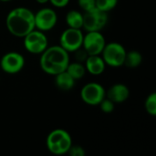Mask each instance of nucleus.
I'll list each match as a JSON object with an SVG mask.
<instances>
[{
    "label": "nucleus",
    "mask_w": 156,
    "mask_h": 156,
    "mask_svg": "<svg viewBox=\"0 0 156 156\" xmlns=\"http://www.w3.org/2000/svg\"><path fill=\"white\" fill-rule=\"evenodd\" d=\"M46 145L52 154L64 155L68 154L72 145V138L66 130L55 129L48 134Z\"/></svg>",
    "instance_id": "7ed1b4c3"
},
{
    "label": "nucleus",
    "mask_w": 156,
    "mask_h": 156,
    "mask_svg": "<svg viewBox=\"0 0 156 156\" xmlns=\"http://www.w3.org/2000/svg\"><path fill=\"white\" fill-rule=\"evenodd\" d=\"M65 20L68 27L81 29L83 25V14L77 10H70L67 13Z\"/></svg>",
    "instance_id": "2eb2a0df"
},
{
    "label": "nucleus",
    "mask_w": 156,
    "mask_h": 156,
    "mask_svg": "<svg viewBox=\"0 0 156 156\" xmlns=\"http://www.w3.org/2000/svg\"><path fill=\"white\" fill-rule=\"evenodd\" d=\"M143 62V56L137 50H132L126 53L124 64L129 69H135L139 67Z\"/></svg>",
    "instance_id": "f3484780"
},
{
    "label": "nucleus",
    "mask_w": 156,
    "mask_h": 156,
    "mask_svg": "<svg viewBox=\"0 0 156 156\" xmlns=\"http://www.w3.org/2000/svg\"><path fill=\"white\" fill-rule=\"evenodd\" d=\"M25 58L16 51L5 53L0 60V68L7 74H16L20 72L25 66Z\"/></svg>",
    "instance_id": "9b49d317"
},
{
    "label": "nucleus",
    "mask_w": 156,
    "mask_h": 156,
    "mask_svg": "<svg viewBox=\"0 0 156 156\" xmlns=\"http://www.w3.org/2000/svg\"><path fill=\"white\" fill-rule=\"evenodd\" d=\"M73 53H75V58H76V59H77V61H79V62H84L85 60H86V58H88V54H87V52L83 49V48L81 47L80 48H79V49H77L75 52H73Z\"/></svg>",
    "instance_id": "5701e85b"
},
{
    "label": "nucleus",
    "mask_w": 156,
    "mask_h": 156,
    "mask_svg": "<svg viewBox=\"0 0 156 156\" xmlns=\"http://www.w3.org/2000/svg\"><path fill=\"white\" fill-rule=\"evenodd\" d=\"M69 62V52H67L59 45L48 47L40 54V68L48 75L55 76L66 70Z\"/></svg>",
    "instance_id": "f03ea898"
},
{
    "label": "nucleus",
    "mask_w": 156,
    "mask_h": 156,
    "mask_svg": "<svg viewBox=\"0 0 156 156\" xmlns=\"http://www.w3.org/2000/svg\"><path fill=\"white\" fill-rule=\"evenodd\" d=\"M126 53L127 51L122 44L111 42L108 44L106 43L101 56L106 65L112 68H118L124 64Z\"/></svg>",
    "instance_id": "20e7f679"
},
{
    "label": "nucleus",
    "mask_w": 156,
    "mask_h": 156,
    "mask_svg": "<svg viewBox=\"0 0 156 156\" xmlns=\"http://www.w3.org/2000/svg\"><path fill=\"white\" fill-rule=\"evenodd\" d=\"M68 154L70 156H85L86 153L83 147L80 145H71L70 149L68 152Z\"/></svg>",
    "instance_id": "4be33fe9"
},
{
    "label": "nucleus",
    "mask_w": 156,
    "mask_h": 156,
    "mask_svg": "<svg viewBox=\"0 0 156 156\" xmlns=\"http://www.w3.org/2000/svg\"><path fill=\"white\" fill-rule=\"evenodd\" d=\"M80 95L84 103L90 106H97L106 97V90L98 82H89L82 87Z\"/></svg>",
    "instance_id": "423d86ee"
},
{
    "label": "nucleus",
    "mask_w": 156,
    "mask_h": 156,
    "mask_svg": "<svg viewBox=\"0 0 156 156\" xmlns=\"http://www.w3.org/2000/svg\"><path fill=\"white\" fill-rule=\"evenodd\" d=\"M144 108L146 112L151 116L156 115V93L153 92L145 100L144 102Z\"/></svg>",
    "instance_id": "a211bd4d"
},
{
    "label": "nucleus",
    "mask_w": 156,
    "mask_h": 156,
    "mask_svg": "<svg viewBox=\"0 0 156 156\" xmlns=\"http://www.w3.org/2000/svg\"><path fill=\"white\" fill-rule=\"evenodd\" d=\"M5 26L11 35L24 37L35 29V13L25 6L15 7L6 16Z\"/></svg>",
    "instance_id": "f257e3e1"
},
{
    "label": "nucleus",
    "mask_w": 156,
    "mask_h": 156,
    "mask_svg": "<svg viewBox=\"0 0 156 156\" xmlns=\"http://www.w3.org/2000/svg\"><path fill=\"white\" fill-rule=\"evenodd\" d=\"M75 81L76 80L66 70L55 75V84L58 90L63 91L72 90L75 85Z\"/></svg>",
    "instance_id": "4468645a"
},
{
    "label": "nucleus",
    "mask_w": 156,
    "mask_h": 156,
    "mask_svg": "<svg viewBox=\"0 0 156 156\" xmlns=\"http://www.w3.org/2000/svg\"><path fill=\"white\" fill-rule=\"evenodd\" d=\"M80 7L84 11L88 12L96 8V0H78Z\"/></svg>",
    "instance_id": "412c9836"
},
{
    "label": "nucleus",
    "mask_w": 156,
    "mask_h": 156,
    "mask_svg": "<svg viewBox=\"0 0 156 156\" xmlns=\"http://www.w3.org/2000/svg\"><path fill=\"white\" fill-rule=\"evenodd\" d=\"M118 4V0H96V8L105 13L114 9Z\"/></svg>",
    "instance_id": "6ab92c4d"
},
{
    "label": "nucleus",
    "mask_w": 156,
    "mask_h": 156,
    "mask_svg": "<svg viewBox=\"0 0 156 156\" xmlns=\"http://www.w3.org/2000/svg\"><path fill=\"white\" fill-rule=\"evenodd\" d=\"M84 66L86 71L93 76L101 75L106 69V64L101 55L88 56V58L84 61Z\"/></svg>",
    "instance_id": "ddd939ff"
},
{
    "label": "nucleus",
    "mask_w": 156,
    "mask_h": 156,
    "mask_svg": "<svg viewBox=\"0 0 156 156\" xmlns=\"http://www.w3.org/2000/svg\"><path fill=\"white\" fill-rule=\"evenodd\" d=\"M108 23V13L95 8L93 10L84 12L83 14V25L87 32L89 31H101Z\"/></svg>",
    "instance_id": "6e6552de"
},
{
    "label": "nucleus",
    "mask_w": 156,
    "mask_h": 156,
    "mask_svg": "<svg viewBox=\"0 0 156 156\" xmlns=\"http://www.w3.org/2000/svg\"><path fill=\"white\" fill-rule=\"evenodd\" d=\"M36 1H37V3H38V4L44 5V4H47L49 0H36Z\"/></svg>",
    "instance_id": "393cba45"
},
{
    "label": "nucleus",
    "mask_w": 156,
    "mask_h": 156,
    "mask_svg": "<svg viewBox=\"0 0 156 156\" xmlns=\"http://www.w3.org/2000/svg\"><path fill=\"white\" fill-rule=\"evenodd\" d=\"M101 107V110L102 112L104 113H112L114 111L115 108V103L113 101H112L110 99H108L107 97H105L101 103L99 104Z\"/></svg>",
    "instance_id": "aec40b11"
},
{
    "label": "nucleus",
    "mask_w": 156,
    "mask_h": 156,
    "mask_svg": "<svg viewBox=\"0 0 156 156\" xmlns=\"http://www.w3.org/2000/svg\"><path fill=\"white\" fill-rule=\"evenodd\" d=\"M105 45V37L101 31H89L83 36L82 48L89 56L101 55Z\"/></svg>",
    "instance_id": "1a4fd4ad"
},
{
    "label": "nucleus",
    "mask_w": 156,
    "mask_h": 156,
    "mask_svg": "<svg viewBox=\"0 0 156 156\" xmlns=\"http://www.w3.org/2000/svg\"><path fill=\"white\" fill-rule=\"evenodd\" d=\"M58 22V16L54 9L43 7L35 13V28L47 32L55 27Z\"/></svg>",
    "instance_id": "9d476101"
},
{
    "label": "nucleus",
    "mask_w": 156,
    "mask_h": 156,
    "mask_svg": "<svg viewBox=\"0 0 156 156\" xmlns=\"http://www.w3.org/2000/svg\"><path fill=\"white\" fill-rule=\"evenodd\" d=\"M1 2H9V1H12V0H0Z\"/></svg>",
    "instance_id": "a878e982"
},
{
    "label": "nucleus",
    "mask_w": 156,
    "mask_h": 156,
    "mask_svg": "<svg viewBox=\"0 0 156 156\" xmlns=\"http://www.w3.org/2000/svg\"><path fill=\"white\" fill-rule=\"evenodd\" d=\"M83 32L79 28L68 27L59 37V46L69 53H73L82 47Z\"/></svg>",
    "instance_id": "0eeeda50"
},
{
    "label": "nucleus",
    "mask_w": 156,
    "mask_h": 156,
    "mask_svg": "<svg viewBox=\"0 0 156 156\" xmlns=\"http://www.w3.org/2000/svg\"><path fill=\"white\" fill-rule=\"evenodd\" d=\"M66 71L75 80H80L82 79L85 74H86V69L85 66L82 62H79V61H75V62H69Z\"/></svg>",
    "instance_id": "dca6fc26"
},
{
    "label": "nucleus",
    "mask_w": 156,
    "mask_h": 156,
    "mask_svg": "<svg viewBox=\"0 0 156 156\" xmlns=\"http://www.w3.org/2000/svg\"><path fill=\"white\" fill-rule=\"evenodd\" d=\"M48 2L55 7L62 8V7H65L69 5V0H49Z\"/></svg>",
    "instance_id": "b1692460"
},
{
    "label": "nucleus",
    "mask_w": 156,
    "mask_h": 156,
    "mask_svg": "<svg viewBox=\"0 0 156 156\" xmlns=\"http://www.w3.org/2000/svg\"><path fill=\"white\" fill-rule=\"evenodd\" d=\"M106 96L114 103H122L130 96L129 88L123 83L113 84L106 92Z\"/></svg>",
    "instance_id": "f8f14e48"
},
{
    "label": "nucleus",
    "mask_w": 156,
    "mask_h": 156,
    "mask_svg": "<svg viewBox=\"0 0 156 156\" xmlns=\"http://www.w3.org/2000/svg\"><path fill=\"white\" fill-rule=\"evenodd\" d=\"M24 47L27 52L40 55L48 47V37L45 32L35 28L24 37Z\"/></svg>",
    "instance_id": "39448f33"
}]
</instances>
